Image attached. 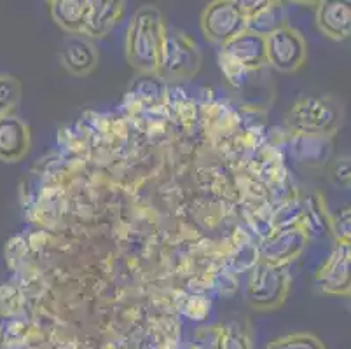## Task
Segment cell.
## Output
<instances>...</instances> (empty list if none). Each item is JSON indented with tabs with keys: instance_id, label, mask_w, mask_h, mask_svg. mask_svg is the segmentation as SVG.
<instances>
[{
	"instance_id": "cell-3",
	"label": "cell",
	"mask_w": 351,
	"mask_h": 349,
	"mask_svg": "<svg viewBox=\"0 0 351 349\" xmlns=\"http://www.w3.org/2000/svg\"><path fill=\"white\" fill-rule=\"evenodd\" d=\"M201 53L197 44L186 34H166L158 75L162 81H184L197 73Z\"/></svg>"
},
{
	"instance_id": "cell-21",
	"label": "cell",
	"mask_w": 351,
	"mask_h": 349,
	"mask_svg": "<svg viewBox=\"0 0 351 349\" xmlns=\"http://www.w3.org/2000/svg\"><path fill=\"white\" fill-rule=\"evenodd\" d=\"M351 210L350 206H343L337 210L332 217H328V226L332 229V234L336 236L337 241L350 243L351 234Z\"/></svg>"
},
{
	"instance_id": "cell-9",
	"label": "cell",
	"mask_w": 351,
	"mask_h": 349,
	"mask_svg": "<svg viewBox=\"0 0 351 349\" xmlns=\"http://www.w3.org/2000/svg\"><path fill=\"white\" fill-rule=\"evenodd\" d=\"M222 56L241 69L254 70L266 63V37L245 30L222 46Z\"/></svg>"
},
{
	"instance_id": "cell-13",
	"label": "cell",
	"mask_w": 351,
	"mask_h": 349,
	"mask_svg": "<svg viewBox=\"0 0 351 349\" xmlns=\"http://www.w3.org/2000/svg\"><path fill=\"white\" fill-rule=\"evenodd\" d=\"M317 21L327 37L344 40L351 35V8L343 0H325L318 8Z\"/></svg>"
},
{
	"instance_id": "cell-18",
	"label": "cell",
	"mask_w": 351,
	"mask_h": 349,
	"mask_svg": "<svg viewBox=\"0 0 351 349\" xmlns=\"http://www.w3.org/2000/svg\"><path fill=\"white\" fill-rule=\"evenodd\" d=\"M217 349H252L247 326L239 322H231L215 330Z\"/></svg>"
},
{
	"instance_id": "cell-2",
	"label": "cell",
	"mask_w": 351,
	"mask_h": 349,
	"mask_svg": "<svg viewBox=\"0 0 351 349\" xmlns=\"http://www.w3.org/2000/svg\"><path fill=\"white\" fill-rule=\"evenodd\" d=\"M341 107L330 96H304L287 112V124L293 134L332 136L341 124Z\"/></svg>"
},
{
	"instance_id": "cell-17",
	"label": "cell",
	"mask_w": 351,
	"mask_h": 349,
	"mask_svg": "<svg viewBox=\"0 0 351 349\" xmlns=\"http://www.w3.org/2000/svg\"><path fill=\"white\" fill-rule=\"evenodd\" d=\"M130 91L135 96L136 101L147 105V107L162 105V101L166 100L165 81L158 73H145L142 79H136Z\"/></svg>"
},
{
	"instance_id": "cell-16",
	"label": "cell",
	"mask_w": 351,
	"mask_h": 349,
	"mask_svg": "<svg viewBox=\"0 0 351 349\" xmlns=\"http://www.w3.org/2000/svg\"><path fill=\"white\" fill-rule=\"evenodd\" d=\"M283 27H287L285 8H283L282 2L267 0V4L261 11L247 18L245 30L252 32L255 35H261V37H267V35H271L273 32L280 30Z\"/></svg>"
},
{
	"instance_id": "cell-20",
	"label": "cell",
	"mask_w": 351,
	"mask_h": 349,
	"mask_svg": "<svg viewBox=\"0 0 351 349\" xmlns=\"http://www.w3.org/2000/svg\"><path fill=\"white\" fill-rule=\"evenodd\" d=\"M21 96V84L11 75H0V117L11 114Z\"/></svg>"
},
{
	"instance_id": "cell-14",
	"label": "cell",
	"mask_w": 351,
	"mask_h": 349,
	"mask_svg": "<svg viewBox=\"0 0 351 349\" xmlns=\"http://www.w3.org/2000/svg\"><path fill=\"white\" fill-rule=\"evenodd\" d=\"M293 158L308 166H320L330 159L332 139L318 134H293L292 142Z\"/></svg>"
},
{
	"instance_id": "cell-6",
	"label": "cell",
	"mask_w": 351,
	"mask_h": 349,
	"mask_svg": "<svg viewBox=\"0 0 351 349\" xmlns=\"http://www.w3.org/2000/svg\"><path fill=\"white\" fill-rule=\"evenodd\" d=\"M306 54V40L289 25L266 37V63L280 72H295L304 63Z\"/></svg>"
},
{
	"instance_id": "cell-12",
	"label": "cell",
	"mask_w": 351,
	"mask_h": 349,
	"mask_svg": "<svg viewBox=\"0 0 351 349\" xmlns=\"http://www.w3.org/2000/svg\"><path fill=\"white\" fill-rule=\"evenodd\" d=\"M124 4L119 0H88L84 34L91 37H105L119 23Z\"/></svg>"
},
{
	"instance_id": "cell-15",
	"label": "cell",
	"mask_w": 351,
	"mask_h": 349,
	"mask_svg": "<svg viewBox=\"0 0 351 349\" xmlns=\"http://www.w3.org/2000/svg\"><path fill=\"white\" fill-rule=\"evenodd\" d=\"M53 19L70 35H82L88 12V0H54L51 2Z\"/></svg>"
},
{
	"instance_id": "cell-19",
	"label": "cell",
	"mask_w": 351,
	"mask_h": 349,
	"mask_svg": "<svg viewBox=\"0 0 351 349\" xmlns=\"http://www.w3.org/2000/svg\"><path fill=\"white\" fill-rule=\"evenodd\" d=\"M266 349H325V344L317 335L308 334V332H295V334L274 339L267 344Z\"/></svg>"
},
{
	"instance_id": "cell-10",
	"label": "cell",
	"mask_w": 351,
	"mask_h": 349,
	"mask_svg": "<svg viewBox=\"0 0 351 349\" xmlns=\"http://www.w3.org/2000/svg\"><path fill=\"white\" fill-rule=\"evenodd\" d=\"M30 150V130L27 124L8 114L0 117V161L16 163Z\"/></svg>"
},
{
	"instance_id": "cell-11",
	"label": "cell",
	"mask_w": 351,
	"mask_h": 349,
	"mask_svg": "<svg viewBox=\"0 0 351 349\" xmlns=\"http://www.w3.org/2000/svg\"><path fill=\"white\" fill-rule=\"evenodd\" d=\"M60 60L72 75H86L97 67L98 53L86 37L69 35L60 49Z\"/></svg>"
},
{
	"instance_id": "cell-1",
	"label": "cell",
	"mask_w": 351,
	"mask_h": 349,
	"mask_svg": "<svg viewBox=\"0 0 351 349\" xmlns=\"http://www.w3.org/2000/svg\"><path fill=\"white\" fill-rule=\"evenodd\" d=\"M166 28L162 14L152 5L138 9L133 14L126 34V58L133 69L142 73H158L161 65Z\"/></svg>"
},
{
	"instance_id": "cell-8",
	"label": "cell",
	"mask_w": 351,
	"mask_h": 349,
	"mask_svg": "<svg viewBox=\"0 0 351 349\" xmlns=\"http://www.w3.org/2000/svg\"><path fill=\"white\" fill-rule=\"evenodd\" d=\"M351 245L337 241L317 274V283L322 292L332 296H350L351 290Z\"/></svg>"
},
{
	"instance_id": "cell-4",
	"label": "cell",
	"mask_w": 351,
	"mask_h": 349,
	"mask_svg": "<svg viewBox=\"0 0 351 349\" xmlns=\"http://www.w3.org/2000/svg\"><path fill=\"white\" fill-rule=\"evenodd\" d=\"M289 293V276L285 267L258 261L252 269L247 283V299L257 309H274L282 306Z\"/></svg>"
},
{
	"instance_id": "cell-5",
	"label": "cell",
	"mask_w": 351,
	"mask_h": 349,
	"mask_svg": "<svg viewBox=\"0 0 351 349\" xmlns=\"http://www.w3.org/2000/svg\"><path fill=\"white\" fill-rule=\"evenodd\" d=\"M245 25L247 19L236 0H215L206 5L201 16V28L205 37L222 46L245 32Z\"/></svg>"
},
{
	"instance_id": "cell-22",
	"label": "cell",
	"mask_w": 351,
	"mask_h": 349,
	"mask_svg": "<svg viewBox=\"0 0 351 349\" xmlns=\"http://www.w3.org/2000/svg\"><path fill=\"white\" fill-rule=\"evenodd\" d=\"M334 180L341 187H350V159H339L334 166Z\"/></svg>"
},
{
	"instance_id": "cell-7",
	"label": "cell",
	"mask_w": 351,
	"mask_h": 349,
	"mask_svg": "<svg viewBox=\"0 0 351 349\" xmlns=\"http://www.w3.org/2000/svg\"><path fill=\"white\" fill-rule=\"evenodd\" d=\"M308 245V234L299 227H285L274 230L267 236L258 250L261 261L267 264L285 267L289 262L295 261Z\"/></svg>"
}]
</instances>
